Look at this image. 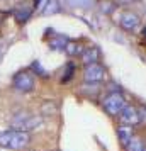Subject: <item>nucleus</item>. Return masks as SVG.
<instances>
[{
  "label": "nucleus",
  "instance_id": "1",
  "mask_svg": "<svg viewBox=\"0 0 146 151\" xmlns=\"http://www.w3.org/2000/svg\"><path fill=\"white\" fill-rule=\"evenodd\" d=\"M31 143V134L26 131H0V144L10 150H24Z\"/></svg>",
  "mask_w": 146,
  "mask_h": 151
},
{
  "label": "nucleus",
  "instance_id": "2",
  "mask_svg": "<svg viewBox=\"0 0 146 151\" xmlns=\"http://www.w3.org/2000/svg\"><path fill=\"white\" fill-rule=\"evenodd\" d=\"M41 122H42L41 117H36L32 114H29V112H19L12 119V127L17 131H26V132H29V131L39 127Z\"/></svg>",
  "mask_w": 146,
  "mask_h": 151
},
{
  "label": "nucleus",
  "instance_id": "3",
  "mask_svg": "<svg viewBox=\"0 0 146 151\" xmlns=\"http://www.w3.org/2000/svg\"><path fill=\"white\" fill-rule=\"evenodd\" d=\"M102 105H104V110L107 114H111V116H119V114L122 112V109L126 107V102H124V99H122L121 93L112 92V93H109V95L104 99Z\"/></svg>",
  "mask_w": 146,
  "mask_h": 151
},
{
  "label": "nucleus",
  "instance_id": "4",
  "mask_svg": "<svg viewBox=\"0 0 146 151\" xmlns=\"http://www.w3.org/2000/svg\"><path fill=\"white\" fill-rule=\"evenodd\" d=\"M83 78L87 83H99L105 78V70L102 65L99 63H92V65H87L83 71Z\"/></svg>",
  "mask_w": 146,
  "mask_h": 151
},
{
  "label": "nucleus",
  "instance_id": "5",
  "mask_svg": "<svg viewBox=\"0 0 146 151\" xmlns=\"http://www.w3.org/2000/svg\"><path fill=\"white\" fill-rule=\"evenodd\" d=\"M34 83H36L34 75L29 73V71H21L14 76V87L21 92H31L34 88Z\"/></svg>",
  "mask_w": 146,
  "mask_h": 151
},
{
  "label": "nucleus",
  "instance_id": "6",
  "mask_svg": "<svg viewBox=\"0 0 146 151\" xmlns=\"http://www.w3.org/2000/svg\"><path fill=\"white\" fill-rule=\"evenodd\" d=\"M121 117V122L124 124V126H136V124L141 122V117H139V112L136 107H132V105H126L122 112L119 114Z\"/></svg>",
  "mask_w": 146,
  "mask_h": 151
},
{
  "label": "nucleus",
  "instance_id": "7",
  "mask_svg": "<svg viewBox=\"0 0 146 151\" xmlns=\"http://www.w3.org/2000/svg\"><path fill=\"white\" fill-rule=\"evenodd\" d=\"M139 26V17L132 12H126L121 17V27L124 31H134Z\"/></svg>",
  "mask_w": 146,
  "mask_h": 151
},
{
  "label": "nucleus",
  "instance_id": "8",
  "mask_svg": "<svg viewBox=\"0 0 146 151\" xmlns=\"http://www.w3.org/2000/svg\"><path fill=\"white\" fill-rule=\"evenodd\" d=\"M132 136H134V132H132L131 126H121L117 129V137H119V141H121L122 146H126V144L129 143Z\"/></svg>",
  "mask_w": 146,
  "mask_h": 151
},
{
  "label": "nucleus",
  "instance_id": "9",
  "mask_svg": "<svg viewBox=\"0 0 146 151\" xmlns=\"http://www.w3.org/2000/svg\"><path fill=\"white\" fill-rule=\"evenodd\" d=\"M99 56H100V53H99L97 48H88L82 53V60H83L85 65H92V63H97Z\"/></svg>",
  "mask_w": 146,
  "mask_h": 151
},
{
  "label": "nucleus",
  "instance_id": "10",
  "mask_svg": "<svg viewBox=\"0 0 146 151\" xmlns=\"http://www.w3.org/2000/svg\"><path fill=\"white\" fill-rule=\"evenodd\" d=\"M126 150L127 151H143L145 150V143L139 136H132L131 141L126 144Z\"/></svg>",
  "mask_w": 146,
  "mask_h": 151
},
{
  "label": "nucleus",
  "instance_id": "11",
  "mask_svg": "<svg viewBox=\"0 0 146 151\" xmlns=\"http://www.w3.org/2000/svg\"><path fill=\"white\" fill-rule=\"evenodd\" d=\"M14 15H15V19H17V22H24V21H27V17L31 15V9L29 7H19L14 12Z\"/></svg>",
  "mask_w": 146,
  "mask_h": 151
},
{
  "label": "nucleus",
  "instance_id": "12",
  "mask_svg": "<svg viewBox=\"0 0 146 151\" xmlns=\"http://www.w3.org/2000/svg\"><path fill=\"white\" fill-rule=\"evenodd\" d=\"M73 73H75V65H73V63H68V66H66V70H65V73H63V76H61V82L63 83L70 82V80L73 78Z\"/></svg>",
  "mask_w": 146,
  "mask_h": 151
},
{
  "label": "nucleus",
  "instance_id": "13",
  "mask_svg": "<svg viewBox=\"0 0 146 151\" xmlns=\"http://www.w3.org/2000/svg\"><path fill=\"white\" fill-rule=\"evenodd\" d=\"M68 53L70 55H75V53H78V44H75V42H71L68 48Z\"/></svg>",
  "mask_w": 146,
  "mask_h": 151
},
{
  "label": "nucleus",
  "instance_id": "14",
  "mask_svg": "<svg viewBox=\"0 0 146 151\" xmlns=\"http://www.w3.org/2000/svg\"><path fill=\"white\" fill-rule=\"evenodd\" d=\"M32 70H34V71H37L39 75H44V71H42V68L39 66V63H32Z\"/></svg>",
  "mask_w": 146,
  "mask_h": 151
},
{
  "label": "nucleus",
  "instance_id": "15",
  "mask_svg": "<svg viewBox=\"0 0 146 151\" xmlns=\"http://www.w3.org/2000/svg\"><path fill=\"white\" fill-rule=\"evenodd\" d=\"M116 2H117V4H131V2H136V0H116Z\"/></svg>",
  "mask_w": 146,
  "mask_h": 151
},
{
  "label": "nucleus",
  "instance_id": "16",
  "mask_svg": "<svg viewBox=\"0 0 146 151\" xmlns=\"http://www.w3.org/2000/svg\"><path fill=\"white\" fill-rule=\"evenodd\" d=\"M39 2H41V0H34V7H37V5H39Z\"/></svg>",
  "mask_w": 146,
  "mask_h": 151
},
{
  "label": "nucleus",
  "instance_id": "17",
  "mask_svg": "<svg viewBox=\"0 0 146 151\" xmlns=\"http://www.w3.org/2000/svg\"><path fill=\"white\" fill-rule=\"evenodd\" d=\"M143 151H146V148H145V150H143Z\"/></svg>",
  "mask_w": 146,
  "mask_h": 151
}]
</instances>
